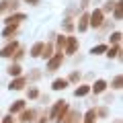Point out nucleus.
Here are the masks:
<instances>
[{"label": "nucleus", "mask_w": 123, "mask_h": 123, "mask_svg": "<svg viewBox=\"0 0 123 123\" xmlns=\"http://www.w3.org/2000/svg\"><path fill=\"white\" fill-rule=\"evenodd\" d=\"M21 111H25V101H14L12 105H10V115L21 113Z\"/></svg>", "instance_id": "2eb2a0df"}, {"label": "nucleus", "mask_w": 123, "mask_h": 123, "mask_svg": "<svg viewBox=\"0 0 123 123\" xmlns=\"http://www.w3.org/2000/svg\"><path fill=\"white\" fill-rule=\"evenodd\" d=\"M105 88H107V82H105V80H97V82L90 86V90L94 92V94H101V92H105Z\"/></svg>", "instance_id": "ddd939ff"}, {"label": "nucleus", "mask_w": 123, "mask_h": 123, "mask_svg": "<svg viewBox=\"0 0 123 123\" xmlns=\"http://www.w3.org/2000/svg\"><path fill=\"white\" fill-rule=\"evenodd\" d=\"M76 49H78V39H76V37H68L66 39V49H64V51L66 53H76Z\"/></svg>", "instance_id": "1a4fd4ad"}, {"label": "nucleus", "mask_w": 123, "mask_h": 123, "mask_svg": "<svg viewBox=\"0 0 123 123\" xmlns=\"http://www.w3.org/2000/svg\"><path fill=\"white\" fill-rule=\"evenodd\" d=\"M109 41H111L113 45H119V41H121V33H119V31H115V33H111Z\"/></svg>", "instance_id": "393cba45"}, {"label": "nucleus", "mask_w": 123, "mask_h": 123, "mask_svg": "<svg viewBox=\"0 0 123 123\" xmlns=\"http://www.w3.org/2000/svg\"><path fill=\"white\" fill-rule=\"evenodd\" d=\"M88 92H90V86H88V84H80V86L74 90V94L76 97H86Z\"/></svg>", "instance_id": "a211bd4d"}, {"label": "nucleus", "mask_w": 123, "mask_h": 123, "mask_svg": "<svg viewBox=\"0 0 123 123\" xmlns=\"http://www.w3.org/2000/svg\"><path fill=\"white\" fill-rule=\"evenodd\" d=\"M68 109H70V107H68L66 101H57L55 105H53V109H51V119L55 123H60L62 119H64V115L68 113Z\"/></svg>", "instance_id": "f257e3e1"}, {"label": "nucleus", "mask_w": 123, "mask_h": 123, "mask_svg": "<svg viewBox=\"0 0 123 123\" xmlns=\"http://www.w3.org/2000/svg\"><path fill=\"white\" fill-rule=\"evenodd\" d=\"M62 64H64V55H62V53H53V55L49 57V62H47V72H55Z\"/></svg>", "instance_id": "7ed1b4c3"}, {"label": "nucleus", "mask_w": 123, "mask_h": 123, "mask_svg": "<svg viewBox=\"0 0 123 123\" xmlns=\"http://www.w3.org/2000/svg\"><path fill=\"white\" fill-rule=\"evenodd\" d=\"M117 123H119V121H117Z\"/></svg>", "instance_id": "72a5a7b5"}, {"label": "nucleus", "mask_w": 123, "mask_h": 123, "mask_svg": "<svg viewBox=\"0 0 123 123\" xmlns=\"http://www.w3.org/2000/svg\"><path fill=\"white\" fill-rule=\"evenodd\" d=\"M74 21H72V18H64V21H62V29L64 31H68V33H70V31H74Z\"/></svg>", "instance_id": "4be33fe9"}, {"label": "nucleus", "mask_w": 123, "mask_h": 123, "mask_svg": "<svg viewBox=\"0 0 123 123\" xmlns=\"http://www.w3.org/2000/svg\"><path fill=\"white\" fill-rule=\"evenodd\" d=\"M76 27H78L80 33H84V31L88 29V12H82V14H80V21H78V25H76Z\"/></svg>", "instance_id": "f8f14e48"}, {"label": "nucleus", "mask_w": 123, "mask_h": 123, "mask_svg": "<svg viewBox=\"0 0 123 123\" xmlns=\"http://www.w3.org/2000/svg\"><path fill=\"white\" fill-rule=\"evenodd\" d=\"M23 2H27V4H33V6H35V4H39L41 0H23Z\"/></svg>", "instance_id": "7c9ffc66"}, {"label": "nucleus", "mask_w": 123, "mask_h": 123, "mask_svg": "<svg viewBox=\"0 0 123 123\" xmlns=\"http://www.w3.org/2000/svg\"><path fill=\"white\" fill-rule=\"evenodd\" d=\"M17 49H18V43H17V41H12V43H8L6 47L0 49V57H12Z\"/></svg>", "instance_id": "423d86ee"}, {"label": "nucleus", "mask_w": 123, "mask_h": 123, "mask_svg": "<svg viewBox=\"0 0 123 123\" xmlns=\"http://www.w3.org/2000/svg\"><path fill=\"white\" fill-rule=\"evenodd\" d=\"M53 51H55V47H53L51 43H43V51H41V57H51L53 55Z\"/></svg>", "instance_id": "dca6fc26"}, {"label": "nucleus", "mask_w": 123, "mask_h": 123, "mask_svg": "<svg viewBox=\"0 0 123 123\" xmlns=\"http://www.w3.org/2000/svg\"><path fill=\"white\" fill-rule=\"evenodd\" d=\"M105 51H107V45H97V47L90 49L92 55H101V53H105Z\"/></svg>", "instance_id": "b1692460"}, {"label": "nucleus", "mask_w": 123, "mask_h": 123, "mask_svg": "<svg viewBox=\"0 0 123 123\" xmlns=\"http://www.w3.org/2000/svg\"><path fill=\"white\" fill-rule=\"evenodd\" d=\"M18 33V25H6L4 31H2V37L4 39H12V35H17Z\"/></svg>", "instance_id": "9d476101"}, {"label": "nucleus", "mask_w": 123, "mask_h": 123, "mask_svg": "<svg viewBox=\"0 0 123 123\" xmlns=\"http://www.w3.org/2000/svg\"><path fill=\"white\" fill-rule=\"evenodd\" d=\"M78 80H80V72L76 70V72H72V74H70V78H68V82H78Z\"/></svg>", "instance_id": "bb28decb"}, {"label": "nucleus", "mask_w": 123, "mask_h": 123, "mask_svg": "<svg viewBox=\"0 0 123 123\" xmlns=\"http://www.w3.org/2000/svg\"><path fill=\"white\" fill-rule=\"evenodd\" d=\"M121 84H123V78H121V76H115L113 82H111V86H113L115 90H119V88H121Z\"/></svg>", "instance_id": "a878e982"}, {"label": "nucleus", "mask_w": 123, "mask_h": 123, "mask_svg": "<svg viewBox=\"0 0 123 123\" xmlns=\"http://www.w3.org/2000/svg\"><path fill=\"white\" fill-rule=\"evenodd\" d=\"M103 23H105V14L101 12V8H94L92 12H88V27H92V29H101Z\"/></svg>", "instance_id": "f03ea898"}, {"label": "nucleus", "mask_w": 123, "mask_h": 123, "mask_svg": "<svg viewBox=\"0 0 123 123\" xmlns=\"http://www.w3.org/2000/svg\"><path fill=\"white\" fill-rule=\"evenodd\" d=\"M113 8H115V0H107V2H105V6L101 8V12H103V14H107V12H111Z\"/></svg>", "instance_id": "5701e85b"}, {"label": "nucleus", "mask_w": 123, "mask_h": 123, "mask_svg": "<svg viewBox=\"0 0 123 123\" xmlns=\"http://www.w3.org/2000/svg\"><path fill=\"white\" fill-rule=\"evenodd\" d=\"M66 39H68L66 35H60V37H57V41H55V53H62L64 49H66Z\"/></svg>", "instance_id": "4468645a"}, {"label": "nucleus", "mask_w": 123, "mask_h": 123, "mask_svg": "<svg viewBox=\"0 0 123 123\" xmlns=\"http://www.w3.org/2000/svg\"><path fill=\"white\" fill-rule=\"evenodd\" d=\"M88 4H90V0H82L80 2V8H88Z\"/></svg>", "instance_id": "c756f323"}, {"label": "nucleus", "mask_w": 123, "mask_h": 123, "mask_svg": "<svg viewBox=\"0 0 123 123\" xmlns=\"http://www.w3.org/2000/svg\"><path fill=\"white\" fill-rule=\"evenodd\" d=\"M80 117H82V115H80L78 111H70L68 109V115H64V119H62L60 123H80Z\"/></svg>", "instance_id": "0eeeda50"}, {"label": "nucleus", "mask_w": 123, "mask_h": 123, "mask_svg": "<svg viewBox=\"0 0 123 123\" xmlns=\"http://www.w3.org/2000/svg\"><path fill=\"white\" fill-rule=\"evenodd\" d=\"M27 97H29V98H37V97H39V90H37V88H29Z\"/></svg>", "instance_id": "cd10ccee"}, {"label": "nucleus", "mask_w": 123, "mask_h": 123, "mask_svg": "<svg viewBox=\"0 0 123 123\" xmlns=\"http://www.w3.org/2000/svg\"><path fill=\"white\" fill-rule=\"evenodd\" d=\"M84 123H88V121H84Z\"/></svg>", "instance_id": "473e14b6"}, {"label": "nucleus", "mask_w": 123, "mask_h": 123, "mask_svg": "<svg viewBox=\"0 0 123 123\" xmlns=\"http://www.w3.org/2000/svg\"><path fill=\"white\" fill-rule=\"evenodd\" d=\"M41 51H43V43H41V41L31 47V55H33V57H41Z\"/></svg>", "instance_id": "6ab92c4d"}, {"label": "nucleus", "mask_w": 123, "mask_h": 123, "mask_svg": "<svg viewBox=\"0 0 123 123\" xmlns=\"http://www.w3.org/2000/svg\"><path fill=\"white\" fill-rule=\"evenodd\" d=\"M2 123H14V121H12V115H6V117H2Z\"/></svg>", "instance_id": "c85d7f7f"}, {"label": "nucleus", "mask_w": 123, "mask_h": 123, "mask_svg": "<svg viewBox=\"0 0 123 123\" xmlns=\"http://www.w3.org/2000/svg\"><path fill=\"white\" fill-rule=\"evenodd\" d=\"M37 123H47V121H45V117H43V119H41V121H37Z\"/></svg>", "instance_id": "2f4dec72"}, {"label": "nucleus", "mask_w": 123, "mask_h": 123, "mask_svg": "<svg viewBox=\"0 0 123 123\" xmlns=\"http://www.w3.org/2000/svg\"><path fill=\"white\" fill-rule=\"evenodd\" d=\"M6 72H8L10 76H14V78H18V76H21V66H18V64H10Z\"/></svg>", "instance_id": "aec40b11"}, {"label": "nucleus", "mask_w": 123, "mask_h": 123, "mask_svg": "<svg viewBox=\"0 0 123 123\" xmlns=\"http://www.w3.org/2000/svg\"><path fill=\"white\" fill-rule=\"evenodd\" d=\"M35 115L37 111L35 109H29V111H21V123H31V121H35Z\"/></svg>", "instance_id": "6e6552de"}, {"label": "nucleus", "mask_w": 123, "mask_h": 123, "mask_svg": "<svg viewBox=\"0 0 123 123\" xmlns=\"http://www.w3.org/2000/svg\"><path fill=\"white\" fill-rule=\"evenodd\" d=\"M18 8V0H2L0 2V14L2 12H10L12 14V10Z\"/></svg>", "instance_id": "20e7f679"}, {"label": "nucleus", "mask_w": 123, "mask_h": 123, "mask_svg": "<svg viewBox=\"0 0 123 123\" xmlns=\"http://www.w3.org/2000/svg\"><path fill=\"white\" fill-rule=\"evenodd\" d=\"M66 86H68V80L66 78H57V80H53V84H51L53 90H64Z\"/></svg>", "instance_id": "f3484780"}, {"label": "nucleus", "mask_w": 123, "mask_h": 123, "mask_svg": "<svg viewBox=\"0 0 123 123\" xmlns=\"http://www.w3.org/2000/svg\"><path fill=\"white\" fill-rule=\"evenodd\" d=\"M107 55L109 57H119V53H121V47H119V45H113V47H107Z\"/></svg>", "instance_id": "412c9836"}, {"label": "nucleus", "mask_w": 123, "mask_h": 123, "mask_svg": "<svg viewBox=\"0 0 123 123\" xmlns=\"http://www.w3.org/2000/svg\"><path fill=\"white\" fill-rule=\"evenodd\" d=\"M23 21H27V14H23V12H14V14H8L6 17V25H21Z\"/></svg>", "instance_id": "39448f33"}, {"label": "nucleus", "mask_w": 123, "mask_h": 123, "mask_svg": "<svg viewBox=\"0 0 123 123\" xmlns=\"http://www.w3.org/2000/svg\"><path fill=\"white\" fill-rule=\"evenodd\" d=\"M25 84H27V78H25V76H18V78H14L12 82H10L8 88H10V90H21Z\"/></svg>", "instance_id": "9b49d317"}]
</instances>
